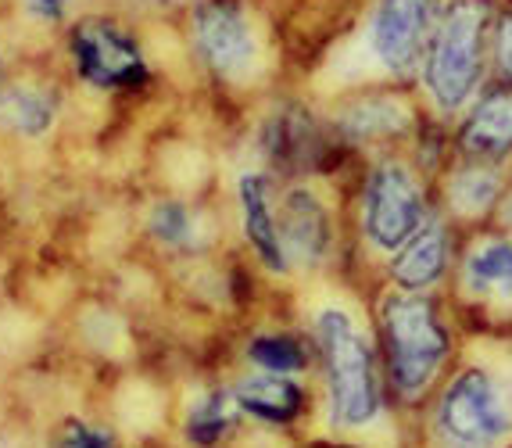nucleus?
<instances>
[{"label":"nucleus","mask_w":512,"mask_h":448,"mask_svg":"<svg viewBox=\"0 0 512 448\" xmlns=\"http://www.w3.org/2000/svg\"><path fill=\"white\" fill-rule=\"evenodd\" d=\"M466 233L437 212L423 230L380 266V287L409 294H448Z\"/></svg>","instance_id":"9"},{"label":"nucleus","mask_w":512,"mask_h":448,"mask_svg":"<svg viewBox=\"0 0 512 448\" xmlns=\"http://www.w3.org/2000/svg\"><path fill=\"white\" fill-rule=\"evenodd\" d=\"M29 4H33V11L43 18H58L61 8H65V0H29Z\"/></svg>","instance_id":"23"},{"label":"nucleus","mask_w":512,"mask_h":448,"mask_svg":"<svg viewBox=\"0 0 512 448\" xmlns=\"http://www.w3.org/2000/svg\"><path fill=\"white\" fill-rule=\"evenodd\" d=\"M276 223H280V241L287 251V262L316 269L333 255L337 230H333V212L316 187H287L276 205Z\"/></svg>","instance_id":"14"},{"label":"nucleus","mask_w":512,"mask_h":448,"mask_svg":"<svg viewBox=\"0 0 512 448\" xmlns=\"http://www.w3.org/2000/svg\"><path fill=\"white\" fill-rule=\"evenodd\" d=\"M495 0H444L416 72V94L434 119L455 122L491 83Z\"/></svg>","instance_id":"4"},{"label":"nucleus","mask_w":512,"mask_h":448,"mask_svg":"<svg viewBox=\"0 0 512 448\" xmlns=\"http://www.w3.org/2000/svg\"><path fill=\"white\" fill-rule=\"evenodd\" d=\"M373 337L402 423L434 398L470 345L448 294H409L394 287H380L373 298Z\"/></svg>","instance_id":"1"},{"label":"nucleus","mask_w":512,"mask_h":448,"mask_svg":"<svg viewBox=\"0 0 512 448\" xmlns=\"http://www.w3.org/2000/svg\"><path fill=\"white\" fill-rule=\"evenodd\" d=\"M151 237H158L162 244L169 248H190L194 244V233H197V219L183 201H158L151 208Z\"/></svg>","instance_id":"21"},{"label":"nucleus","mask_w":512,"mask_h":448,"mask_svg":"<svg viewBox=\"0 0 512 448\" xmlns=\"http://www.w3.org/2000/svg\"><path fill=\"white\" fill-rule=\"evenodd\" d=\"M115 423L133 438H151L165 423V398L162 391L147 384V380H133L119 398H115Z\"/></svg>","instance_id":"18"},{"label":"nucleus","mask_w":512,"mask_h":448,"mask_svg":"<svg viewBox=\"0 0 512 448\" xmlns=\"http://www.w3.org/2000/svg\"><path fill=\"white\" fill-rule=\"evenodd\" d=\"M265 155L280 165H305L319 155L323 147V133L319 122L301 108H280L273 119L265 122L262 130Z\"/></svg>","instance_id":"17"},{"label":"nucleus","mask_w":512,"mask_h":448,"mask_svg":"<svg viewBox=\"0 0 512 448\" xmlns=\"http://www.w3.org/2000/svg\"><path fill=\"white\" fill-rule=\"evenodd\" d=\"M437 216V183L409 151L373 155L359 183V241L384 266Z\"/></svg>","instance_id":"5"},{"label":"nucleus","mask_w":512,"mask_h":448,"mask_svg":"<svg viewBox=\"0 0 512 448\" xmlns=\"http://www.w3.org/2000/svg\"><path fill=\"white\" fill-rule=\"evenodd\" d=\"M495 226H505V230H512V190H509V194H505V201H502V212H498Z\"/></svg>","instance_id":"24"},{"label":"nucleus","mask_w":512,"mask_h":448,"mask_svg":"<svg viewBox=\"0 0 512 448\" xmlns=\"http://www.w3.org/2000/svg\"><path fill=\"white\" fill-rule=\"evenodd\" d=\"M248 359L262 366V373H301L312 362V352H305L298 337L291 334H258L248 341Z\"/></svg>","instance_id":"20"},{"label":"nucleus","mask_w":512,"mask_h":448,"mask_svg":"<svg viewBox=\"0 0 512 448\" xmlns=\"http://www.w3.org/2000/svg\"><path fill=\"white\" fill-rule=\"evenodd\" d=\"M427 108L419 101L416 87H394V83H373L355 94H344L330 112V133L341 144L359 151H409L419 122Z\"/></svg>","instance_id":"7"},{"label":"nucleus","mask_w":512,"mask_h":448,"mask_svg":"<svg viewBox=\"0 0 512 448\" xmlns=\"http://www.w3.org/2000/svg\"><path fill=\"white\" fill-rule=\"evenodd\" d=\"M312 341L323 370L326 416L333 434L366 445H384L380 434H387L391 445L402 441L398 434H405V423L394 413L373 323L362 327V319L348 305H326L316 312Z\"/></svg>","instance_id":"3"},{"label":"nucleus","mask_w":512,"mask_h":448,"mask_svg":"<svg viewBox=\"0 0 512 448\" xmlns=\"http://www.w3.org/2000/svg\"><path fill=\"white\" fill-rule=\"evenodd\" d=\"M72 61L76 72L101 90H122L144 83L147 65L140 44L126 29L104 18H86L72 33Z\"/></svg>","instance_id":"11"},{"label":"nucleus","mask_w":512,"mask_h":448,"mask_svg":"<svg viewBox=\"0 0 512 448\" xmlns=\"http://www.w3.org/2000/svg\"><path fill=\"white\" fill-rule=\"evenodd\" d=\"M0 119L15 126L18 133L26 137H40V133L51 130L54 122V101L43 90L15 87L0 94Z\"/></svg>","instance_id":"19"},{"label":"nucleus","mask_w":512,"mask_h":448,"mask_svg":"<svg viewBox=\"0 0 512 448\" xmlns=\"http://www.w3.org/2000/svg\"><path fill=\"white\" fill-rule=\"evenodd\" d=\"M312 448H376V445H366V441H348V438H333V441H323V445H312Z\"/></svg>","instance_id":"25"},{"label":"nucleus","mask_w":512,"mask_h":448,"mask_svg":"<svg viewBox=\"0 0 512 448\" xmlns=\"http://www.w3.org/2000/svg\"><path fill=\"white\" fill-rule=\"evenodd\" d=\"M444 0H373L366 15V54L373 72L394 87H412Z\"/></svg>","instance_id":"8"},{"label":"nucleus","mask_w":512,"mask_h":448,"mask_svg":"<svg viewBox=\"0 0 512 448\" xmlns=\"http://www.w3.org/2000/svg\"><path fill=\"white\" fill-rule=\"evenodd\" d=\"M434 183H437V212L444 219H452L462 233H470V230H484V226H495L505 194L512 190V169L455 158Z\"/></svg>","instance_id":"10"},{"label":"nucleus","mask_w":512,"mask_h":448,"mask_svg":"<svg viewBox=\"0 0 512 448\" xmlns=\"http://www.w3.org/2000/svg\"><path fill=\"white\" fill-rule=\"evenodd\" d=\"M455 158L512 169V87L487 83L452 122Z\"/></svg>","instance_id":"13"},{"label":"nucleus","mask_w":512,"mask_h":448,"mask_svg":"<svg viewBox=\"0 0 512 448\" xmlns=\"http://www.w3.org/2000/svg\"><path fill=\"white\" fill-rule=\"evenodd\" d=\"M405 448H512V337H470L423 409Z\"/></svg>","instance_id":"2"},{"label":"nucleus","mask_w":512,"mask_h":448,"mask_svg":"<svg viewBox=\"0 0 512 448\" xmlns=\"http://www.w3.org/2000/svg\"><path fill=\"white\" fill-rule=\"evenodd\" d=\"M237 201H240V223H244V237H248L251 251L258 255L269 273H287V251L280 241V223H276V205H273V187L262 173H244L237 183Z\"/></svg>","instance_id":"15"},{"label":"nucleus","mask_w":512,"mask_h":448,"mask_svg":"<svg viewBox=\"0 0 512 448\" xmlns=\"http://www.w3.org/2000/svg\"><path fill=\"white\" fill-rule=\"evenodd\" d=\"M230 398L240 413L265 427H291L305 416L308 395L298 380L280 377V373H255L240 377L230 388Z\"/></svg>","instance_id":"16"},{"label":"nucleus","mask_w":512,"mask_h":448,"mask_svg":"<svg viewBox=\"0 0 512 448\" xmlns=\"http://www.w3.org/2000/svg\"><path fill=\"white\" fill-rule=\"evenodd\" d=\"M190 44L197 58L222 79H233L255 61V33L237 0H205L190 11Z\"/></svg>","instance_id":"12"},{"label":"nucleus","mask_w":512,"mask_h":448,"mask_svg":"<svg viewBox=\"0 0 512 448\" xmlns=\"http://www.w3.org/2000/svg\"><path fill=\"white\" fill-rule=\"evenodd\" d=\"M448 302L470 337H512V230L484 226L462 237Z\"/></svg>","instance_id":"6"},{"label":"nucleus","mask_w":512,"mask_h":448,"mask_svg":"<svg viewBox=\"0 0 512 448\" xmlns=\"http://www.w3.org/2000/svg\"><path fill=\"white\" fill-rule=\"evenodd\" d=\"M491 83L512 87V0H495V22H491Z\"/></svg>","instance_id":"22"}]
</instances>
